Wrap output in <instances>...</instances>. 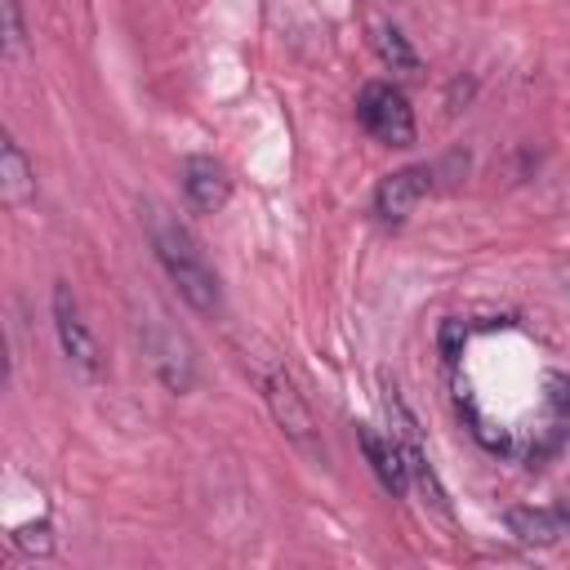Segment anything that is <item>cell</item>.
I'll list each match as a JSON object with an SVG mask.
<instances>
[{
    "mask_svg": "<svg viewBox=\"0 0 570 570\" xmlns=\"http://www.w3.org/2000/svg\"><path fill=\"white\" fill-rule=\"evenodd\" d=\"M147 240L156 249V263L165 267V276L183 294V303L196 316H209V321L223 316V285H218V272L209 267L200 240L156 200H147Z\"/></svg>",
    "mask_w": 570,
    "mask_h": 570,
    "instance_id": "6da1fadb",
    "label": "cell"
},
{
    "mask_svg": "<svg viewBox=\"0 0 570 570\" xmlns=\"http://www.w3.org/2000/svg\"><path fill=\"white\" fill-rule=\"evenodd\" d=\"M245 365H249V374H254V383H258V392H263V401H267V410H272L276 428L289 436V445H294V450H303L312 463H325L321 428H316L312 405L303 401L298 383L289 379V370H285V365H276V361H267V356H249V352H245Z\"/></svg>",
    "mask_w": 570,
    "mask_h": 570,
    "instance_id": "7a4b0ae2",
    "label": "cell"
},
{
    "mask_svg": "<svg viewBox=\"0 0 570 570\" xmlns=\"http://www.w3.org/2000/svg\"><path fill=\"white\" fill-rule=\"evenodd\" d=\"M356 120L361 129L383 142V147H410L414 142V111H410V98L392 85V80H370L361 85L356 94Z\"/></svg>",
    "mask_w": 570,
    "mask_h": 570,
    "instance_id": "3957f363",
    "label": "cell"
},
{
    "mask_svg": "<svg viewBox=\"0 0 570 570\" xmlns=\"http://www.w3.org/2000/svg\"><path fill=\"white\" fill-rule=\"evenodd\" d=\"M49 307H53V334H58V347H62L67 365L80 379H98L102 374V347H98V338H94V330L85 321V307L71 294V285H53Z\"/></svg>",
    "mask_w": 570,
    "mask_h": 570,
    "instance_id": "277c9868",
    "label": "cell"
},
{
    "mask_svg": "<svg viewBox=\"0 0 570 570\" xmlns=\"http://www.w3.org/2000/svg\"><path fill=\"white\" fill-rule=\"evenodd\" d=\"M138 338H142V356L151 365V374L169 387V392H187L196 383V361H191V347L178 330H169L165 321H147L138 325Z\"/></svg>",
    "mask_w": 570,
    "mask_h": 570,
    "instance_id": "5b68a950",
    "label": "cell"
},
{
    "mask_svg": "<svg viewBox=\"0 0 570 570\" xmlns=\"http://www.w3.org/2000/svg\"><path fill=\"white\" fill-rule=\"evenodd\" d=\"M428 187H432V169H428V165L392 169V174L379 178V187H374V214H379L383 223L401 227V223L414 214V205L428 196Z\"/></svg>",
    "mask_w": 570,
    "mask_h": 570,
    "instance_id": "8992f818",
    "label": "cell"
},
{
    "mask_svg": "<svg viewBox=\"0 0 570 570\" xmlns=\"http://www.w3.org/2000/svg\"><path fill=\"white\" fill-rule=\"evenodd\" d=\"M183 196L196 214H218L232 196V178L227 165L214 156H187L183 160Z\"/></svg>",
    "mask_w": 570,
    "mask_h": 570,
    "instance_id": "52a82bcc",
    "label": "cell"
},
{
    "mask_svg": "<svg viewBox=\"0 0 570 570\" xmlns=\"http://www.w3.org/2000/svg\"><path fill=\"white\" fill-rule=\"evenodd\" d=\"M356 441H361V450H365L370 472L379 476V485L387 494H405L410 490V463H405V450L396 445V436L392 432L379 436L370 423H356Z\"/></svg>",
    "mask_w": 570,
    "mask_h": 570,
    "instance_id": "ba28073f",
    "label": "cell"
},
{
    "mask_svg": "<svg viewBox=\"0 0 570 570\" xmlns=\"http://www.w3.org/2000/svg\"><path fill=\"white\" fill-rule=\"evenodd\" d=\"M365 36H370V49L379 53V62H383L387 71L414 76V71L423 67L419 53H414V45L405 40V31H401L392 18H383V13H365Z\"/></svg>",
    "mask_w": 570,
    "mask_h": 570,
    "instance_id": "9c48e42d",
    "label": "cell"
},
{
    "mask_svg": "<svg viewBox=\"0 0 570 570\" xmlns=\"http://www.w3.org/2000/svg\"><path fill=\"white\" fill-rule=\"evenodd\" d=\"M31 196H36V169H31L27 151L13 138H4L0 142V200L9 209H22Z\"/></svg>",
    "mask_w": 570,
    "mask_h": 570,
    "instance_id": "30bf717a",
    "label": "cell"
},
{
    "mask_svg": "<svg viewBox=\"0 0 570 570\" xmlns=\"http://www.w3.org/2000/svg\"><path fill=\"white\" fill-rule=\"evenodd\" d=\"M508 530L521 543L548 548V543H557V539L570 534V521L561 517V508H508Z\"/></svg>",
    "mask_w": 570,
    "mask_h": 570,
    "instance_id": "8fae6325",
    "label": "cell"
},
{
    "mask_svg": "<svg viewBox=\"0 0 570 570\" xmlns=\"http://www.w3.org/2000/svg\"><path fill=\"white\" fill-rule=\"evenodd\" d=\"M13 548L27 557H49L53 552V525L49 521H27L13 530Z\"/></svg>",
    "mask_w": 570,
    "mask_h": 570,
    "instance_id": "7c38bea8",
    "label": "cell"
},
{
    "mask_svg": "<svg viewBox=\"0 0 570 570\" xmlns=\"http://www.w3.org/2000/svg\"><path fill=\"white\" fill-rule=\"evenodd\" d=\"M0 9H4V49L18 53L22 40H27V27H22V0H0Z\"/></svg>",
    "mask_w": 570,
    "mask_h": 570,
    "instance_id": "4fadbf2b",
    "label": "cell"
}]
</instances>
